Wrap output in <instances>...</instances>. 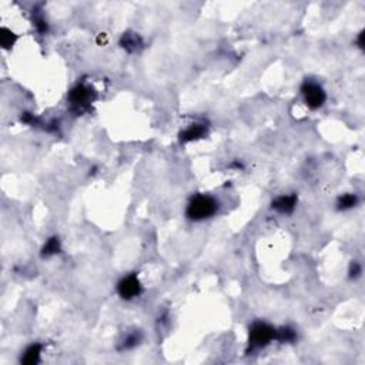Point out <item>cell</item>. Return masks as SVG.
<instances>
[{
    "label": "cell",
    "mask_w": 365,
    "mask_h": 365,
    "mask_svg": "<svg viewBox=\"0 0 365 365\" xmlns=\"http://www.w3.org/2000/svg\"><path fill=\"white\" fill-rule=\"evenodd\" d=\"M295 204H297V197L294 194L292 196H281L272 201V208L277 210L278 213H282V214H290L294 211Z\"/></svg>",
    "instance_id": "cell-6"
},
{
    "label": "cell",
    "mask_w": 365,
    "mask_h": 365,
    "mask_svg": "<svg viewBox=\"0 0 365 365\" xmlns=\"http://www.w3.org/2000/svg\"><path fill=\"white\" fill-rule=\"evenodd\" d=\"M120 45H122L127 52H137V50L143 46V42H141L140 36H137V35L124 33L122 40H120Z\"/></svg>",
    "instance_id": "cell-8"
},
{
    "label": "cell",
    "mask_w": 365,
    "mask_h": 365,
    "mask_svg": "<svg viewBox=\"0 0 365 365\" xmlns=\"http://www.w3.org/2000/svg\"><path fill=\"white\" fill-rule=\"evenodd\" d=\"M139 341H140V335H139V334H131V335H129V337L126 338V341L123 342V348H124V349L133 348V346H136L139 344Z\"/></svg>",
    "instance_id": "cell-14"
},
{
    "label": "cell",
    "mask_w": 365,
    "mask_h": 365,
    "mask_svg": "<svg viewBox=\"0 0 365 365\" xmlns=\"http://www.w3.org/2000/svg\"><path fill=\"white\" fill-rule=\"evenodd\" d=\"M40 354H42V345L40 344H33V345H30L25 351V355L22 358V362L28 365L38 364L39 359H40Z\"/></svg>",
    "instance_id": "cell-9"
},
{
    "label": "cell",
    "mask_w": 365,
    "mask_h": 365,
    "mask_svg": "<svg viewBox=\"0 0 365 365\" xmlns=\"http://www.w3.org/2000/svg\"><path fill=\"white\" fill-rule=\"evenodd\" d=\"M35 23H36V28L40 33H46L47 32V23L46 20L43 19L42 16H39L38 19L35 20Z\"/></svg>",
    "instance_id": "cell-15"
},
{
    "label": "cell",
    "mask_w": 365,
    "mask_h": 365,
    "mask_svg": "<svg viewBox=\"0 0 365 365\" xmlns=\"http://www.w3.org/2000/svg\"><path fill=\"white\" fill-rule=\"evenodd\" d=\"M356 196L355 194H345L338 200V210H348L352 208L356 204Z\"/></svg>",
    "instance_id": "cell-13"
},
{
    "label": "cell",
    "mask_w": 365,
    "mask_h": 365,
    "mask_svg": "<svg viewBox=\"0 0 365 365\" xmlns=\"http://www.w3.org/2000/svg\"><path fill=\"white\" fill-rule=\"evenodd\" d=\"M277 329H274L267 322H255L250 329V339L248 344L251 349H258L267 346L272 339H275Z\"/></svg>",
    "instance_id": "cell-2"
},
{
    "label": "cell",
    "mask_w": 365,
    "mask_h": 365,
    "mask_svg": "<svg viewBox=\"0 0 365 365\" xmlns=\"http://www.w3.org/2000/svg\"><path fill=\"white\" fill-rule=\"evenodd\" d=\"M16 40H18V38H16V35L13 32H10L9 29L2 28V30H0V43H2V46L5 49H10L15 45Z\"/></svg>",
    "instance_id": "cell-10"
},
{
    "label": "cell",
    "mask_w": 365,
    "mask_h": 365,
    "mask_svg": "<svg viewBox=\"0 0 365 365\" xmlns=\"http://www.w3.org/2000/svg\"><path fill=\"white\" fill-rule=\"evenodd\" d=\"M92 94L93 93H92V90L89 87H86L83 85L76 86L75 89L70 92V94H69V100H70L73 112H76L77 114H82L86 110H89L90 103L93 100Z\"/></svg>",
    "instance_id": "cell-3"
},
{
    "label": "cell",
    "mask_w": 365,
    "mask_h": 365,
    "mask_svg": "<svg viewBox=\"0 0 365 365\" xmlns=\"http://www.w3.org/2000/svg\"><path fill=\"white\" fill-rule=\"evenodd\" d=\"M301 92H302V96H304L305 104L312 110L319 109L325 102V92L317 83L305 82L304 86H302V89H301Z\"/></svg>",
    "instance_id": "cell-4"
},
{
    "label": "cell",
    "mask_w": 365,
    "mask_h": 365,
    "mask_svg": "<svg viewBox=\"0 0 365 365\" xmlns=\"http://www.w3.org/2000/svg\"><path fill=\"white\" fill-rule=\"evenodd\" d=\"M218 204L213 197L210 196H196L187 206L186 214L190 220L194 221H203L206 218H210L217 213Z\"/></svg>",
    "instance_id": "cell-1"
},
{
    "label": "cell",
    "mask_w": 365,
    "mask_h": 365,
    "mask_svg": "<svg viewBox=\"0 0 365 365\" xmlns=\"http://www.w3.org/2000/svg\"><path fill=\"white\" fill-rule=\"evenodd\" d=\"M59 251H60V241H59V238L53 237V238H50V240L45 244L43 251H42V255H43V257H50V255L57 254Z\"/></svg>",
    "instance_id": "cell-11"
},
{
    "label": "cell",
    "mask_w": 365,
    "mask_h": 365,
    "mask_svg": "<svg viewBox=\"0 0 365 365\" xmlns=\"http://www.w3.org/2000/svg\"><path fill=\"white\" fill-rule=\"evenodd\" d=\"M295 337H297L295 331L288 327L281 328V329L277 331V334H275V339H278L281 342H291V341L295 339Z\"/></svg>",
    "instance_id": "cell-12"
},
{
    "label": "cell",
    "mask_w": 365,
    "mask_h": 365,
    "mask_svg": "<svg viewBox=\"0 0 365 365\" xmlns=\"http://www.w3.org/2000/svg\"><path fill=\"white\" fill-rule=\"evenodd\" d=\"M117 291L120 294V297L124 300H131L137 295H140L141 285L139 278L136 275H127L120 280L119 285H117Z\"/></svg>",
    "instance_id": "cell-5"
},
{
    "label": "cell",
    "mask_w": 365,
    "mask_h": 365,
    "mask_svg": "<svg viewBox=\"0 0 365 365\" xmlns=\"http://www.w3.org/2000/svg\"><path fill=\"white\" fill-rule=\"evenodd\" d=\"M361 274V265L358 264V262H354L352 264V267H351V277H358Z\"/></svg>",
    "instance_id": "cell-16"
},
{
    "label": "cell",
    "mask_w": 365,
    "mask_h": 365,
    "mask_svg": "<svg viewBox=\"0 0 365 365\" xmlns=\"http://www.w3.org/2000/svg\"><path fill=\"white\" fill-rule=\"evenodd\" d=\"M207 127L204 124H191L187 130H184L180 134V140L181 143H188V141L198 140L206 134Z\"/></svg>",
    "instance_id": "cell-7"
}]
</instances>
